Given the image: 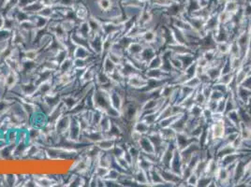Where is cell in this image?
<instances>
[{
  "instance_id": "6da1fadb",
  "label": "cell",
  "mask_w": 251,
  "mask_h": 187,
  "mask_svg": "<svg viewBox=\"0 0 251 187\" xmlns=\"http://www.w3.org/2000/svg\"><path fill=\"white\" fill-rule=\"evenodd\" d=\"M71 120H72V115L69 112H66L63 115H61L54 123L55 131L58 134H60V135H66L69 129Z\"/></svg>"
},
{
  "instance_id": "7a4b0ae2",
  "label": "cell",
  "mask_w": 251,
  "mask_h": 187,
  "mask_svg": "<svg viewBox=\"0 0 251 187\" xmlns=\"http://www.w3.org/2000/svg\"><path fill=\"white\" fill-rule=\"evenodd\" d=\"M127 79V85L129 86L130 88L133 89H140V88H144V86L147 85L148 81L146 80L144 78H143L138 72H136L134 74H132L130 76H129Z\"/></svg>"
},
{
  "instance_id": "3957f363",
  "label": "cell",
  "mask_w": 251,
  "mask_h": 187,
  "mask_svg": "<svg viewBox=\"0 0 251 187\" xmlns=\"http://www.w3.org/2000/svg\"><path fill=\"white\" fill-rule=\"evenodd\" d=\"M95 55L88 47L85 46H76L72 52L73 58H82V59H91Z\"/></svg>"
},
{
  "instance_id": "277c9868",
  "label": "cell",
  "mask_w": 251,
  "mask_h": 187,
  "mask_svg": "<svg viewBox=\"0 0 251 187\" xmlns=\"http://www.w3.org/2000/svg\"><path fill=\"white\" fill-rule=\"evenodd\" d=\"M74 70L73 66V57L72 56H68L67 58L64 59L61 63L59 64L58 69L56 71V73L64 74V73H70Z\"/></svg>"
},
{
  "instance_id": "5b68a950",
  "label": "cell",
  "mask_w": 251,
  "mask_h": 187,
  "mask_svg": "<svg viewBox=\"0 0 251 187\" xmlns=\"http://www.w3.org/2000/svg\"><path fill=\"white\" fill-rule=\"evenodd\" d=\"M117 140L115 138H112L110 137L105 136V138H103L101 140H99L98 142L96 143V145L100 149L102 152H110L115 145L116 144Z\"/></svg>"
},
{
  "instance_id": "8992f818",
  "label": "cell",
  "mask_w": 251,
  "mask_h": 187,
  "mask_svg": "<svg viewBox=\"0 0 251 187\" xmlns=\"http://www.w3.org/2000/svg\"><path fill=\"white\" fill-rule=\"evenodd\" d=\"M117 68L118 66L113 63L110 58H109L107 54H105L103 56L102 61H101V68H100L103 72H105L106 74H108L109 76H110L112 72H115V71L117 69Z\"/></svg>"
},
{
  "instance_id": "52a82bcc",
  "label": "cell",
  "mask_w": 251,
  "mask_h": 187,
  "mask_svg": "<svg viewBox=\"0 0 251 187\" xmlns=\"http://www.w3.org/2000/svg\"><path fill=\"white\" fill-rule=\"evenodd\" d=\"M4 83L6 85L7 89H11L14 87L17 83H20V76L16 71L11 70L7 76L4 77Z\"/></svg>"
},
{
  "instance_id": "ba28073f",
  "label": "cell",
  "mask_w": 251,
  "mask_h": 187,
  "mask_svg": "<svg viewBox=\"0 0 251 187\" xmlns=\"http://www.w3.org/2000/svg\"><path fill=\"white\" fill-rule=\"evenodd\" d=\"M112 124V119H111L107 114L103 113L100 121H99V123H98V127L99 130L106 134V133L109 132V130H110Z\"/></svg>"
},
{
  "instance_id": "9c48e42d",
  "label": "cell",
  "mask_w": 251,
  "mask_h": 187,
  "mask_svg": "<svg viewBox=\"0 0 251 187\" xmlns=\"http://www.w3.org/2000/svg\"><path fill=\"white\" fill-rule=\"evenodd\" d=\"M75 31H77L79 34H81L83 37H86V38H89L90 35H91V29H90L89 23L87 21L79 22Z\"/></svg>"
},
{
  "instance_id": "30bf717a",
  "label": "cell",
  "mask_w": 251,
  "mask_h": 187,
  "mask_svg": "<svg viewBox=\"0 0 251 187\" xmlns=\"http://www.w3.org/2000/svg\"><path fill=\"white\" fill-rule=\"evenodd\" d=\"M13 31H11L6 28H1L0 29V41H11V38L12 37Z\"/></svg>"
},
{
  "instance_id": "8fae6325",
  "label": "cell",
  "mask_w": 251,
  "mask_h": 187,
  "mask_svg": "<svg viewBox=\"0 0 251 187\" xmlns=\"http://www.w3.org/2000/svg\"><path fill=\"white\" fill-rule=\"evenodd\" d=\"M214 133H215V137L216 138H220L222 135L224 134V128L222 124H216L215 129H214Z\"/></svg>"
},
{
  "instance_id": "7c38bea8",
  "label": "cell",
  "mask_w": 251,
  "mask_h": 187,
  "mask_svg": "<svg viewBox=\"0 0 251 187\" xmlns=\"http://www.w3.org/2000/svg\"><path fill=\"white\" fill-rule=\"evenodd\" d=\"M229 48H230V47L227 46L226 43H221L220 47H219V51H220L221 52H223V54H225V52H228L230 51Z\"/></svg>"
},
{
  "instance_id": "4fadbf2b",
  "label": "cell",
  "mask_w": 251,
  "mask_h": 187,
  "mask_svg": "<svg viewBox=\"0 0 251 187\" xmlns=\"http://www.w3.org/2000/svg\"><path fill=\"white\" fill-rule=\"evenodd\" d=\"M227 7H228V8H227V11H229V12L235 11L236 8H237V6H236V4H235L234 2H230V3H229V4H228V6H227Z\"/></svg>"
},
{
  "instance_id": "5bb4252c",
  "label": "cell",
  "mask_w": 251,
  "mask_h": 187,
  "mask_svg": "<svg viewBox=\"0 0 251 187\" xmlns=\"http://www.w3.org/2000/svg\"><path fill=\"white\" fill-rule=\"evenodd\" d=\"M156 2L160 5H170L172 3V0H156Z\"/></svg>"
}]
</instances>
